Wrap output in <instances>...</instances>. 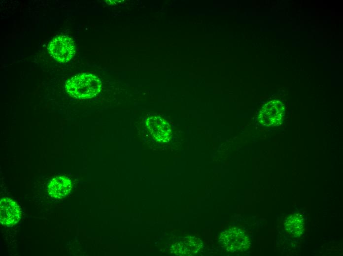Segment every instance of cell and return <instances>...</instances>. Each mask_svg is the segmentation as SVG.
I'll list each match as a JSON object with an SVG mask.
<instances>
[{
    "mask_svg": "<svg viewBox=\"0 0 343 256\" xmlns=\"http://www.w3.org/2000/svg\"><path fill=\"white\" fill-rule=\"evenodd\" d=\"M68 92L73 96L88 98L100 91L101 82L96 76L91 74H80L69 79L66 84Z\"/></svg>",
    "mask_w": 343,
    "mask_h": 256,
    "instance_id": "1",
    "label": "cell"
},
{
    "mask_svg": "<svg viewBox=\"0 0 343 256\" xmlns=\"http://www.w3.org/2000/svg\"><path fill=\"white\" fill-rule=\"evenodd\" d=\"M285 111V106L281 101L273 100L268 101L260 110L258 120L263 126H275L284 119Z\"/></svg>",
    "mask_w": 343,
    "mask_h": 256,
    "instance_id": "2",
    "label": "cell"
},
{
    "mask_svg": "<svg viewBox=\"0 0 343 256\" xmlns=\"http://www.w3.org/2000/svg\"><path fill=\"white\" fill-rule=\"evenodd\" d=\"M219 242L226 250L235 253L247 249L249 241L247 236L240 229L231 228L220 234Z\"/></svg>",
    "mask_w": 343,
    "mask_h": 256,
    "instance_id": "3",
    "label": "cell"
},
{
    "mask_svg": "<svg viewBox=\"0 0 343 256\" xmlns=\"http://www.w3.org/2000/svg\"><path fill=\"white\" fill-rule=\"evenodd\" d=\"M49 51L57 61L61 62H67L74 54L73 41L67 36L56 37L49 44Z\"/></svg>",
    "mask_w": 343,
    "mask_h": 256,
    "instance_id": "4",
    "label": "cell"
},
{
    "mask_svg": "<svg viewBox=\"0 0 343 256\" xmlns=\"http://www.w3.org/2000/svg\"><path fill=\"white\" fill-rule=\"evenodd\" d=\"M20 207L9 198L1 199L0 202V221L4 225L10 226L16 224L20 220Z\"/></svg>",
    "mask_w": 343,
    "mask_h": 256,
    "instance_id": "5",
    "label": "cell"
},
{
    "mask_svg": "<svg viewBox=\"0 0 343 256\" xmlns=\"http://www.w3.org/2000/svg\"><path fill=\"white\" fill-rule=\"evenodd\" d=\"M146 126L151 134L157 140L167 142L171 138V127L158 116H151L146 120Z\"/></svg>",
    "mask_w": 343,
    "mask_h": 256,
    "instance_id": "6",
    "label": "cell"
},
{
    "mask_svg": "<svg viewBox=\"0 0 343 256\" xmlns=\"http://www.w3.org/2000/svg\"><path fill=\"white\" fill-rule=\"evenodd\" d=\"M71 188V182L68 178L59 176L53 179L50 182L48 186V191L52 197L61 198L69 193Z\"/></svg>",
    "mask_w": 343,
    "mask_h": 256,
    "instance_id": "7",
    "label": "cell"
},
{
    "mask_svg": "<svg viewBox=\"0 0 343 256\" xmlns=\"http://www.w3.org/2000/svg\"><path fill=\"white\" fill-rule=\"evenodd\" d=\"M182 254L193 255L198 253L202 247V241L195 237H189L182 243Z\"/></svg>",
    "mask_w": 343,
    "mask_h": 256,
    "instance_id": "8",
    "label": "cell"
},
{
    "mask_svg": "<svg viewBox=\"0 0 343 256\" xmlns=\"http://www.w3.org/2000/svg\"><path fill=\"white\" fill-rule=\"evenodd\" d=\"M285 228L294 235L299 234L303 230V218L297 214L289 217L285 223Z\"/></svg>",
    "mask_w": 343,
    "mask_h": 256,
    "instance_id": "9",
    "label": "cell"
}]
</instances>
